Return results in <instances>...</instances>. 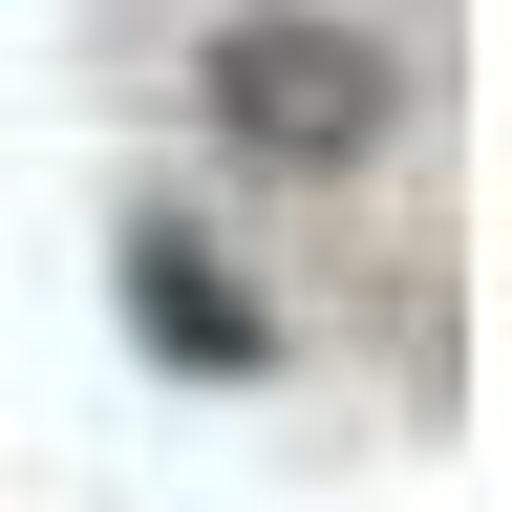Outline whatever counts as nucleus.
<instances>
[{"label": "nucleus", "instance_id": "1", "mask_svg": "<svg viewBox=\"0 0 512 512\" xmlns=\"http://www.w3.org/2000/svg\"><path fill=\"white\" fill-rule=\"evenodd\" d=\"M192 128H214L235 171H278V192H342V171H384L427 128V64L384 22H342V0H235V22L192 43Z\"/></svg>", "mask_w": 512, "mask_h": 512}, {"label": "nucleus", "instance_id": "2", "mask_svg": "<svg viewBox=\"0 0 512 512\" xmlns=\"http://www.w3.org/2000/svg\"><path fill=\"white\" fill-rule=\"evenodd\" d=\"M107 299H128V342H150V363H192V384H278V299L235 278V235L128 214V235H107Z\"/></svg>", "mask_w": 512, "mask_h": 512}]
</instances>
